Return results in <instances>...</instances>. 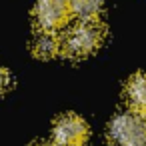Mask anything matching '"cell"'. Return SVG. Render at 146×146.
<instances>
[{
    "mask_svg": "<svg viewBox=\"0 0 146 146\" xmlns=\"http://www.w3.org/2000/svg\"><path fill=\"white\" fill-rule=\"evenodd\" d=\"M34 16L40 30H58L70 16V4L66 0H38Z\"/></svg>",
    "mask_w": 146,
    "mask_h": 146,
    "instance_id": "cell-4",
    "label": "cell"
},
{
    "mask_svg": "<svg viewBox=\"0 0 146 146\" xmlns=\"http://www.w3.org/2000/svg\"><path fill=\"white\" fill-rule=\"evenodd\" d=\"M108 136L116 146H146V118L134 112H122L112 118Z\"/></svg>",
    "mask_w": 146,
    "mask_h": 146,
    "instance_id": "cell-2",
    "label": "cell"
},
{
    "mask_svg": "<svg viewBox=\"0 0 146 146\" xmlns=\"http://www.w3.org/2000/svg\"><path fill=\"white\" fill-rule=\"evenodd\" d=\"M104 0H70V12H74L80 20H92L100 14Z\"/></svg>",
    "mask_w": 146,
    "mask_h": 146,
    "instance_id": "cell-7",
    "label": "cell"
},
{
    "mask_svg": "<svg viewBox=\"0 0 146 146\" xmlns=\"http://www.w3.org/2000/svg\"><path fill=\"white\" fill-rule=\"evenodd\" d=\"M126 100L134 114H140L146 118V72H138L128 80Z\"/></svg>",
    "mask_w": 146,
    "mask_h": 146,
    "instance_id": "cell-5",
    "label": "cell"
},
{
    "mask_svg": "<svg viewBox=\"0 0 146 146\" xmlns=\"http://www.w3.org/2000/svg\"><path fill=\"white\" fill-rule=\"evenodd\" d=\"M88 126L76 114H66L58 118L52 130V146H86Z\"/></svg>",
    "mask_w": 146,
    "mask_h": 146,
    "instance_id": "cell-3",
    "label": "cell"
},
{
    "mask_svg": "<svg viewBox=\"0 0 146 146\" xmlns=\"http://www.w3.org/2000/svg\"><path fill=\"white\" fill-rule=\"evenodd\" d=\"M38 146H48V144H38Z\"/></svg>",
    "mask_w": 146,
    "mask_h": 146,
    "instance_id": "cell-9",
    "label": "cell"
},
{
    "mask_svg": "<svg viewBox=\"0 0 146 146\" xmlns=\"http://www.w3.org/2000/svg\"><path fill=\"white\" fill-rule=\"evenodd\" d=\"M102 40H104V26L96 18H92V20H82L80 24H76L66 34L62 48L68 56L82 58L94 52L102 44Z\"/></svg>",
    "mask_w": 146,
    "mask_h": 146,
    "instance_id": "cell-1",
    "label": "cell"
},
{
    "mask_svg": "<svg viewBox=\"0 0 146 146\" xmlns=\"http://www.w3.org/2000/svg\"><path fill=\"white\" fill-rule=\"evenodd\" d=\"M60 48H62V42L54 34V30H40L32 44V50L38 58H52L60 52Z\"/></svg>",
    "mask_w": 146,
    "mask_h": 146,
    "instance_id": "cell-6",
    "label": "cell"
},
{
    "mask_svg": "<svg viewBox=\"0 0 146 146\" xmlns=\"http://www.w3.org/2000/svg\"><path fill=\"white\" fill-rule=\"evenodd\" d=\"M8 84H10V76H8V72L2 66H0V94L8 88Z\"/></svg>",
    "mask_w": 146,
    "mask_h": 146,
    "instance_id": "cell-8",
    "label": "cell"
}]
</instances>
